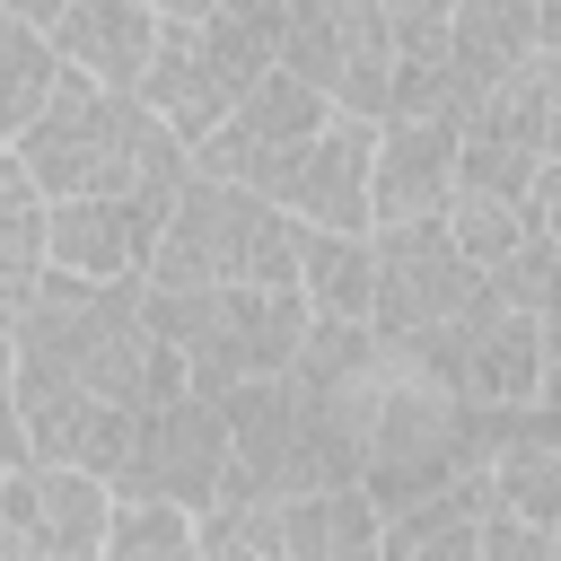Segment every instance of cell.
<instances>
[{
  "mask_svg": "<svg viewBox=\"0 0 561 561\" xmlns=\"http://www.w3.org/2000/svg\"><path fill=\"white\" fill-rule=\"evenodd\" d=\"M342 438H351V456H359V500L377 508V517H394V508H412V500H430V491H447L456 473H482L473 465V403L456 394V386H438L412 351H368V368L333 394V403H316Z\"/></svg>",
  "mask_w": 561,
  "mask_h": 561,
  "instance_id": "obj_1",
  "label": "cell"
},
{
  "mask_svg": "<svg viewBox=\"0 0 561 561\" xmlns=\"http://www.w3.org/2000/svg\"><path fill=\"white\" fill-rule=\"evenodd\" d=\"M18 158V175L44 193V210L53 202H175L184 193V149L131 105V96H105V88H88V79H70L61 70V88H53V105L26 123V140L9 149Z\"/></svg>",
  "mask_w": 561,
  "mask_h": 561,
  "instance_id": "obj_2",
  "label": "cell"
},
{
  "mask_svg": "<svg viewBox=\"0 0 561 561\" xmlns=\"http://www.w3.org/2000/svg\"><path fill=\"white\" fill-rule=\"evenodd\" d=\"M149 9H158V35H149V70H140L131 105H140L175 149H202V140L254 96V79H272L280 0H245V9L149 0Z\"/></svg>",
  "mask_w": 561,
  "mask_h": 561,
  "instance_id": "obj_3",
  "label": "cell"
},
{
  "mask_svg": "<svg viewBox=\"0 0 561 561\" xmlns=\"http://www.w3.org/2000/svg\"><path fill=\"white\" fill-rule=\"evenodd\" d=\"M298 280V228L237 184H202L184 175V193L167 202V228L149 245L140 289L184 298V289H289Z\"/></svg>",
  "mask_w": 561,
  "mask_h": 561,
  "instance_id": "obj_4",
  "label": "cell"
},
{
  "mask_svg": "<svg viewBox=\"0 0 561 561\" xmlns=\"http://www.w3.org/2000/svg\"><path fill=\"white\" fill-rule=\"evenodd\" d=\"M140 324L184 359L193 394H228V386L280 377L298 359V342H307L298 289H184V298L140 289Z\"/></svg>",
  "mask_w": 561,
  "mask_h": 561,
  "instance_id": "obj_5",
  "label": "cell"
},
{
  "mask_svg": "<svg viewBox=\"0 0 561 561\" xmlns=\"http://www.w3.org/2000/svg\"><path fill=\"white\" fill-rule=\"evenodd\" d=\"M272 70H289L298 88H316L342 123H386V88H394V53H386V0H289L280 9V53Z\"/></svg>",
  "mask_w": 561,
  "mask_h": 561,
  "instance_id": "obj_6",
  "label": "cell"
},
{
  "mask_svg": "<svg viewBox=\"0 0 561 561\" xmlns=\"http://www.w3.org/2000/svg\"><path fill=\"white\" fill-rule=\"evenodd\" d=\"M482 307V272L447 245L438 219L421 228H377L368 237V333L386 351H412L430 333H456Z\"/></svg>",
  "mask_w": 561,
  "mask_h": 561,
  "instance_id": "obj_7",
  "label": "cell"
},
{
  "mask_svg": "<svg viewBox=\"0 0 561 561\" xmlns=\"http://www.w3.org/2000/svg\"><path fill=\"white\" fill-rule=\"evenodd\" d=\"M219 482H228V430H219L210 394H175V403H158V412L131 421L114 500H167V508L202 517L219 500Z\"/></svg>",
  "mask_w": 561,
  "mask_h": 561,
  "instance_id": "obj_8",
  "label": "cell"
},
{
  "mask_svg": "<svg viewBox=\"0 0 561 561\" xmlns=\"http://www.w3.org/2000/svg\"><path fill=\"white\" fill-rule=\"evenodd\" d=\"M333 123V105L316 96V88H298L289 70H272V79H254V96L202 140V149H184V167L202 175V184H237V193H272V175L316 140Z\"/></svg>",
  "mask_w": 561,
  "mask_h": 561,
  "instance_id": "obj_9",
  "label": "cell"
},
{
  "mask_svg": "<svg viewBox=\"0 0 561 561\" xmlns=\"http://www.w3.org/2000/svg\"><path fill=\"white\" fill-rule=\"evenodd\" d=\"M368 123H324L280 175H272V210L289 219V228H307V237H368Z\"/></svg>",
  "mask_w": 561,
  "mask_h": 561,
  "instance_id": "obj_10",
  "label": "cell"
},
{
  "mask_svg": "<svg viewBox=\"0 0 561 561\" xmlns=\"http://www.w3.org/2000/svg\"><path fill=\"white\" fill-rule=\"evenodd\" d=\"M167 228V202H53L44 210V272L88 289H131L149 272V245Z\"/></svg>",
  "mask_w": 561,
  "mask_h": 561,
  "instance_id": "obj_11",
  "label": "cell"
},
{
  "mask_svg": "<svg viewBox=\"0 0 561 561\" xmlns=\"http://www.w3.org/2000/svg\"><path fill=\"white\" fill-rule=\"evenodd\" d=\"M447 202H456V123L386 114L368 140V237L447 219Z\"/></svg>",
  "mask_w": 561,
  "mask_h": 561,
  "instance_id": "obj_12",
  "label": "cell"
},
{
  "mask_svg": "<svg viewBox=\"0 0 561 561\" xmlns=\"http://www.w3.org/2000/svg\"><path fill=\"white\" fill-rule=\"evenodd\" d=\"M535 53H561V9H543V0H447V79L465 96H491Z\"/></svg>",
  "mask_w": 561,
  "mask_h": 561,
  "instance_id": "obj_13",
  "label": "cell"
},
{
  "mask_svg": "<svg viewBox=\"0 0 561 561\" xmlns=\"http://www.w3.org/2000/svg\"><path fill=\"white\" fill-rule=\"evenodd\" d=\"M149 35H158V9L149 0H53L44 18V44L70 79L105 88V96H131L140 70H149Z\"/></svg>",
  "mask_w": 561,
  "mask_h": 561,
  "instance_id": "obj_14",
  "label": "cell"
},
{
  "mask_svg": "<svg viewBox=\"0 0 561 561\" xmlns=\"http://www.w3.org/2000/svg\"><path fill=\"white\" fill-rule=\"evenodd\" d=\"M465 131L473 140H508L526 158H561V53H535L517 79H500L491 96H473Z\"/></svg>",
  "mask_w": 561,
  "mask_h": 561,
  "instance_id": "obj_15",
  "label": "cell"
},
{
  "mask_svg": "<svg viewBox=\"0 0 561 561\" xmlns=\"http://www.w3.org/2000/svg\"><path fill=\"white\" fill-rule=\"evenodd\" d=\"M114 517V491L61 465H26V526H35V561H96Z\"/></svg>",
  "mask_w": 561,
  "mask_h": 561,
  "instance_id": "obj_16",
  "label": "cell"
},
{
  "mask_svg": "<svg viewBox=\"0 0 561 561\" xmlns=\"http://www.w3.org/2000/svg\"><path fill=\"white\" fill-rule=\"evenodd\" d=\"M280 561H377V508L359 491L280 500Z\"/></svg>",
  "mask_w": 561,
  "mask_h": 561,
  "instance_id": "obj_17",
  "label": "cell"
},
{
  "mask_svg": "<svg viewBox=\"0 0 561 561\" xmlns=\"http://www.w3.org/2000/svg\"><path fill=\"white\" fill-rule=\"evenodd\" d=\"M298 307L324 324H368V237H307L298 228Z\"/></svg>",
  "mask_w": 561,
  "mask_h": 561,
  "instance_id": "obj_18",
  "label": "cell"
},
{
  "mask_svg": "<svg viewBox=\"0 0 561 561\" xmlns=\"http://www.w3.org/2000/svg\"><path fill=\"white\" fill-rule=\"evenodd\" d=\"M193 561H280V500L228 473L219 500L193 517Z\"/></svg>",
  "mask_w": 561,
  "mask_h": 561,
  "instance_id": "obj_19",
  "label": "cell"
},
{
  "mask_svg": "<svg viewBox=\"0 0 561 561\" xmlns=\"http://www.w3.org/2000/svg\"><path fill=\"white\" fill-rule=\"evenodd\" d=\"M53 88H61V61H53V44L0 0V158L26 140V123L53 105Z\"/></svg>",
  "mask_w": 561,
  "mask_h": 561,
  "instance_id": "obj_20",
  "label": "cell"
},
{
  "mask_svg": "<svg viewBox=\"0 0 561 561\" xmlns=\"http://www.w3.org/2000/svg\"><path fill=\"white\" fill-rule=\"evenodd\" d=\"M44 280V193L18 175V158H0V316H18Z\"/></svg>",
  "mask_w": 561,
  "mask_h": 561,
  "instance_id": "obj_21",
  "label": "cell"
},
{
  "mask_svg": "<svg viewBox=\"0 0 561 561\" xmlns=\"http://www.w3.org/2000/svg\"><path fill=\"white\" fill-rule=\"evenodd\" d=\"M96 561H193V517L167 500H114Z\"/></svg>",
  "mask_w": 561,
  "mask_h": 561,
  "instance_id": "obj_22",
  "label": "cell"
},
{
  "mask_svg": "<svg viewBox=\"0 0 561 561\" xmlns=\"http://www.w3.org/2000/svg\"><path fill=\"white\" fill-rule=\"evenodd\" d=\"M438 228H447V245H456L473 272H491V263H508V254L526 245V219H517V202H482V193H456Z\"/></svg>",
  "mask_w": 561,
  "mask_h": 561,
  "instance_id": "obj_23",
  "label": "cell"
},
{
  "mask_svg": "<svg viewBox=\"0 0 561 561\" xmlns=\"http://www.w3.org/2000/svg\"><path fill=\"white\" fill-rule=\"evenodd\" d=\"M552 280H561V237H526L508 263L482 272V298L508 316H552Z\"/></svg>",
  "mask_w": 561,
  "mask_h": 561,
  "instance_id": "obj_24",
  "label": "cell"
},
{
  "mask_svg": "<svg viewBox=\"0 0 561 561\" xmlns=\"http://www.w3.org/2000/svg\"><path fill=\"white\" fill-rule=\"evenodd\" d=\"M473 552H482V561H561V535H552V526H517V517L482 508V526H473Z\"/></svg>",
  "mask_w": 561,
  "mask_h": 561,
  "instance_id": "obj_25",
  "label": "cell"
},
{
  "mask_svg": "<svg viewBox=\"0 0 561 561\" xmlns=\"http://www.w3.org/2000/svg\"><path fill=\"white\" fill-rule=\"evenodd\" d=\"M26 430H18V342H9V316H0V473H26Z\"/></svg>",
  "mask_w": 561,
  "mask_h": 561,
  "instance_id": "obj_26",
  "label": "cell"
}]
</instances>
